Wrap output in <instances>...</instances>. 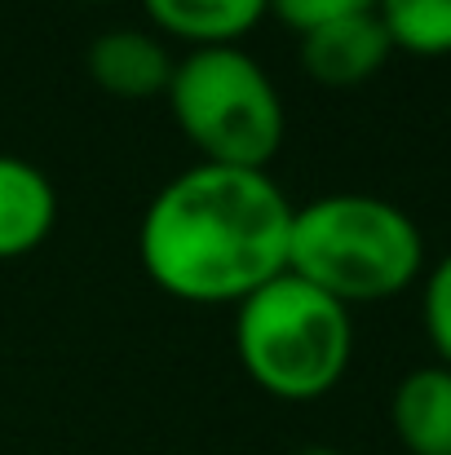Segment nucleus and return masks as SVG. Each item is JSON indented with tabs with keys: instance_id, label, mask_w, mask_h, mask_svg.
<instances>
[{
	"instance_id": "1",
	"label": "nucleus",
	"mask_w": 451,
	"mask_h": 455,
	"mask_svg": "<svg viewBox=\"0 0 451 455\" xmlns=\"http://www.w3.org/2000/svg\"><path fill=\"white\" fill-rule=\"evenodd\" d=\"M293 199L266 168L195 164L164 181L138 226L147 279L186 305H239L288 270Z\"/></svg>"
},
{
	"instance_id": "2",
	"label": "nucleus",
	"mask_w": 451,
	"mask_h": 455,
	"mask_svg": "<svg viewBox=\"0 0 451 455\" xmlns=\"http://www.w3.org/2000/svg\"><path fill=\"white\" fill-rule=\"evenodd\" d=\"M425 266L421 226L376 195H323L293 212L288 270L332 301H390L416 283Z\"/></svg>"
},
{
	"instance_id": "3",
	"label": "nucleus",
	"mask_w": 451,
	"mask_h": 455,
	"mask_svg": "<svg viewBox=\"0 0 451 455\" xmlns=\"http://www.w3.org/2000/svg\"><path fill=\"white\" fill-rule=\"evenodd\" d=\"M235 354L257 389L314 403L341 385L354 354L350 309L284 270L235 305Z\"/></svg>"
},
{
	"instance_id": "4",
	"label": "nucleus",
	"mask_w": 451,
	"mask_h": 455,
	"mask_svg": "<svg viewBox=\"0 0 451 455\" xmlns=\"http://www.w3.org/2000/svg\"><path fill=\"white\" fill-rule=\"evenodd\" d=\"M164 98L204 164L266 168L284 147V98L239 44H204L177 58Z\"/></svg>"
},
{
	"instance_id": "5",
	"label": "nucleus",
	"mask_w": 451,
	"mask_h": 455,
	"mask_svg": "<svg viewBox=\"0 0 451 455\" xmlns=\"http://www.w3.org/2000/svg\"><path fill=\"white\" fill-rule=\"evenodd\" d=\"M394 44L376 13H354L323 22L314 31H301V71L323 89H354L367 84L385 62Z\"/></svg>"
},
{
	"instance_id": "6",
	"label": "nucleus",
	"mask_w": 451,
	"mask_h": 455,
	"mask_svg": "<svg viewBox=\"0 0 451 455\" xmlns=\"http://www.w3.org/2000/svg\"><path fill=\"white\" fill-rule=\"evenodd\" d=\"M89 80L111 98H159L173 80V53L159 36L138 27L102 31L85 53Z\"/></svg>"
},
{
	"instance_id": "7",
	"label": "nucleus",
	"mask_w": 451,
	"mask_h": 455,
	"mask_svg": "<svg viewBox=\"0 0 451 455\" xmlns=\"http://www.w3.org/2000/svg\"><path fill=\"white\" fill-rule=\"evenodd\" d=\"M58 221L53 181L18 155H0V261L36 252Z\"/></svg>"
},
{
	"instance_id": "8",
	"label": "nucleus",
	"mask_w": 451,
	"mask_h": 455,
	"mask_svg": "<svg viewBox=\"0 0 451 455\" xmlns=\"http://www.w3.org/2000/svg\"><path fill=\"white\" fill-rule=\"evenodd\" d=\"M390 420L412 455H451V367H416L390 398Z\"/></svg>"
},
{
	"instance_id": "9",
	"label": "nucleus",
	"mask_w": 451,
	"mask_h": 455,
	"mask_svg": "<svg viewBox=\"0 0 451 455\" xmlns=\"http://www.w3.org/2000/svg\"><path fill=\"white\" fill-rule=\"evenodd\" d=\"M142 4L159 31L195 49L235 44L270 13V0H142Z\"/></svg>"
},
{
	"instance_id": "10",
	"label": "nucleus",
	"mask_w": 451,
	"mask_h": 455,
	"mask_svg": "<svg viewBox=\"0 0 451 455\" xmlns=\"http://www.w3.org/2000/svg\"><path fill=\"white\" fill-rule=\"evenodd\" d=\"M376 18L390 44L412 58L451 53V0H376Z\"/></svg>"
},
{
	"instance_id": "11",
	"label": "nucleus",
	"mask_w": 451,
	"mask_h": 455,
	"mask_svg": "<svg viewBox=\"0 0 451 455\" xmlns=\"http://www.w3.org/2000/svg\"><path fill=\"white\" fill-rule=\"evenodd\" d=\"M421 318H425V336L439 349L443 367H451V252L439 257V266L425 279L421 292Z\"/></svg>"
},
{
	"instance_id": "12",
	"label": "nucleus",
	"mask_w": 451,
	"mask_h": 455,
	"mask_svg": "<svg viewBox=\"0 0 451 455\" xmlns=\"http://www.w3.org/2000/svg\"><path fill=\"white\" fill-rule=\"evenodd\" d=\"M270 13L279 22H288L293 31H314V27L336 22V18L376 13V0H270Z\"/></svg>"
},
{
	"instance_id": "13",
	"label": "nucleus",
	"mask_w": 451,
	"mask_h": 455,
	"mask_svg": "<svg viewBox=\"0 0 451 455\" xmlns=\"http://www.w3.org/2000/svg\"><path fill=\"white\" fill-rule=\"evenodd\" d=\"M297 455H341L336 447H301Z\"/></svg>"
}]
</instances>
